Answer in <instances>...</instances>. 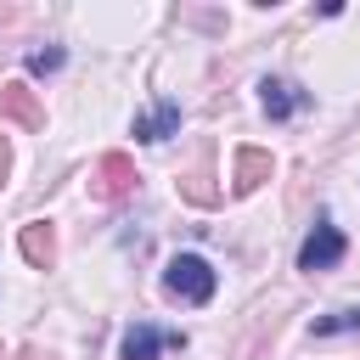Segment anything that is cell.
<instances>
[{"label": "cell", "mask_w": 360, "mask_h": 360, "mask_svg": "<svg viewBox=\"0 0 360 360\" xmlns=\"http://www.w3.org/2000/svg\"><path fill=\"white\" fill-rule=\"evenodd\" d=\"M0 107H6V112H11V118H22V124H28V129H34V124H39V107H34V101H28V90H22V84H6V96H0Z\"/></svg>", "instance_id": "obj_10"}, {"label": "cell", "mask_w": 360, "mask_h": 360, "mask_svg": "<svg viewBox=\"0 0 360 360\" xmlns=\"http://www.w3.org/2000/svg\"><path fill=\"white\" fill-rule=\"evenodd\" d=\"M264 174H270V158H264V152H236V186H242V191H253Z\"/></svg>", "instance_id": "obj_8"}, {"label": "cell", "mask_w": 360, "mask_h": 360, "mask_svg": "<svg viewBox=\"0 0 360 360\" xmlns=\"http://www.w3.org/2000/svg\"><path fill=\"white\" fill-rule=\"evenodd\" d=\"M214 287H219V276H214V264L202 253H174L163 264V292L180 298V304H208Z\"/></svg>", "instance_id": "obj_1"}, {"label": "cell", "mask_w": 360, "mask_h": 360, "mask_svg": "<svg viewBox=\"0 0 360 360\" xmlns=\"http://www.w3.org/2000/svg\"><path fill=\"white\" fill-rule=\"evenodd\" d=\"M338 332H360V309H332V315H315L309 338H338Z\"/></svg>", "instance_id": "obj_7"}, {"label": "cell", "mask_w": 360, "mask_h": 360, "mask_svg": "<svg viewBox=\"0 0 360 360\" xmlns=\"http://www.w3.org/2000/svg\"><path fill=\"white\" fill-rule=\"evenodd\" d=\"M51 253H56L51 231H45V225H28V231H22V259H28V264H51Z\"/></svg>", "instance_id": "obj_9"}, {"label": "cell", "mask_w": 360, "mask_h": 360, "mask_svg": "<svg viewBox=\"0 0 360 360\" xmlns=\"http://www.w3.org/2000/svg\"><path fill=\"white\" fill-rule=\"evenodd\" d=\"M68 56H62V45H45V51H28V73H56Z\"/></svg>", "instance_id": "obj_11"}, {"label": "cell", "mask_w": 360, "mask_h": 360, "mask_svg": "<svg viewBox=\"0 0 360 360\" xmlns=\"http://www.w3.org/2000/svg\"><path fill=\"white\" fill-rule=\"evenodd\" d=\"M135 141H169V135H180V107L174 101H152L146 112H135Z\"/></svg>", "instance_id": "obj_5"}, {"label": "cell", "mask_w": 360, "mask_h": 360, "mask_svg": "<svg viewBox=\"0 0 360 360\" xmlns=\"http://www.w3.org/2000/svg\"><path fill=\"white\" fill-rule=\"evenodd\" d=\"M163 349H186V332H163L152 321H135L124 338H118V354L124 360H158Z\"/></svg>", "instance_id": "obj_3"}, {"label": "cell", "mask_w": 360, "mask_h": 360, "mask_svg": "<svg viewBox=\"0 0 360 360\" xmlns=\"http://www.w3.org/2000/svg\"><path fill=\"white\" fill-rule=\"evenodd\" d=\"M343 253H349V236H343L332 219H315V231H309V236H304V248H298V270H309V276L338 270V264H343Z\"/></svg>", "instance_id": "obj_2"}, {"label": "cell", "mask_w": 360, "mask_h": 360, "mask_svg": "<svg viewBox=\"0 0 360 360\" xmlns=\"http://www.w3.org/2000/svg\"><path fill=\"white\" fill-rule=\"evenodd\" d=\"M129 180H135V174H129V163H124L118 152H107V158H101V169H96V197H107V202H112V197H124V191H129Z\"/></svg>", "instance_id": "obj_6"}, {"label": "cell", "mask_w": 360, "mask_h": 360, "mask_svg": "<svg viewBox=\"0 0 360 360\" xmlns=\"http://www.w3.org/2000/svg\"><path fill=\"white\" fill-rule=\"evenodd\" d=\"M259 101H264L270 118H292V112L309 107V90H298L292 79H264V84H259Z\"/></svg>", "instance_id": "obj_4"}, {"label": "cell", "mask_w": 360, "mask_h": 360, "mask_svg": "<svg viewBox=\"0 0 360 360\" xmlns=\"http://www.w3.org/2000/svg\"><path fill=\"white\" fill-rule=\"evenodd\" d=\"M0 174H6V141H0Z\"/></svg>", "instance_id": "obj_12"}]
</instances>
